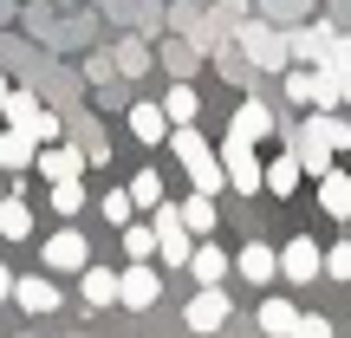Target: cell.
<instances>
[{
	"mask_svg": "<svg viewBox=\"0 0 351 338\" xmlns=\"http://www.w3.org/2000/svg\"><path fill=\"white\" fill-rule=\"evenodd\" d=\"M182 319H189V332H221V326H228V293H221V287H195Z\"/></svg>",
	"mask_w": 351,
	"mask_h": 338,
	"instance_id": "obj_12",
	"label": "cell"
},
{
	"mask_svg": "<svg viewBox=\"0 0 351 338\" xmlns=\"http://www.w3.org/2000/svg\"><path fill=\"white\" fill-rule=\"evenodd\" d=\"M221 7H241V13H247V0H221Z\"/></svg>",
	"mask_w": 351,
	"mask_h": 338,
	"instance_id": "obj_40",
	"label": "cell"
},
{
	"mask_svg": "<svg viewBox=\"0 0 351 338\" xmlns=\"http://www.w3.org/2000/svg\"><path fill=\"white\" fill-rule=\"evenodd\" d=\"M124 254L130 261H150L156 254V228L150 221H124Z\"/></svg>",
	"mask_w": 351,
	"mask_h": 338,
	"instance_id": "obj_27",
	"label": "cell"
},
{
	"mask_svg": "<svg viewBox=\"0 0 351 338\" xmlns=\"http://www.w3.org/2000/svg\"><path fill=\"white\" fill-rule=\"evenodd\" d=\"M7 91H13V85H7V72H0V104H7Z\"/></svg>",
	"mask_w": 351,
	"mask_h": 338,
	"instance_id": "obj_39",
	"label": "cell"
},
{
	"mask_svg": "<svg viewBox=\"0 0 351 338\" xmlns=\"http://www.w3.org/2000/svg\"><path fill=\"white\" fill-rule=\"evenodd\" d=\"M234 267H241V280H247V287H267V280L280 274V254L261 248V241H247V248L234 254Z\"/></svg>",
	"mask_w": 351,
	"mask_h": 338,
	"instance_id": "obj_16",
	"label": "cell"
},
{
	"mask_svg": "<svg viewBox=\"0 0 351 338\" xmlns=\"http://www.w3.org/2000/svg\"><path fill=\"white\" fill-rule=\"evenodd\" d=\"M117 65H124V72H143V65H150V52H143V46H124V52H117Z\"/></svg>",
	"mask_w": 351,
	"mask_h": 338,
	"instance_id": "obj_36",
	"label": "cell"
},
{
	"mask_svg": "<svg viewBox=\"0 0 351 338\" xmlns=\"http://www.w3.org/2000/svg\"><path fill=\"white\" fill-rule=\"evenodd\" d=\"M39 176H46V182H78V176H85V150L46 143V150H39Z\"/></svg>",
	"mask_w": 351,
	"mask_h": 338,
	"instance_id": "obj_13",
	"label": "cell"
},
{
	"mask_svg": "<svg viewBox=\"0 0 351 338\" xmlns=\"http://www.w3.org/2000/svg\"><path fill=\"white\" fill-rule=\"evenodd\" d=\"M124 189H130L137 208H156V202H163V176H156V169H137V182H124Z\"/></svg>",
	"mask_w": 351,
	"mask_h": 338,
	"instance_id": "obj_28",
	"label": "cell"
},
{
	"mask_svg": "<svg viewBox=\"0 0 351 338\" xmlns=\"http://www.w3.org/2000/svg\"><path fill=\"white\" fill-rule=\"evenodd\" d=\"M98 208H104V221H117V228H124V221H137V202H130V189H111Z\"/></svg>",
	"mask_w": 351,
	"mask_h": 338,
	"instance_id": "obj_29",
	"label": "cell"
},
{
	"mask_svg": "<svg viewBox=\"0 0 351 338\" xmlns=\"http://www.w3.org/2000/svg\"><path fill=\"white\" fill-rule=\"evenodd\" d=\"M0 234H7V241H26V234H33V208H26L20 189H13V195H0Z\"/></svg>",
	"mask_w": 351,
	"mask_h": 338,
	"instance_id": "obj_21",
	"label": "cell"
},
{
	"mask_svg": "<svg viewBox=\"0 0 351 338\" xmlns=\"http://www.w3.org/2000/svg\"><path fill=\"white\" fill-rule=\"evenodd\" d=\"M326 274L332 280H351V241H339V248L326 254Z\"/></svg>",
	"mask_w": 351,
	"mask_h": 338,
	"instance_id": "obj_32",
	"label": "cell"
},
{
	"mask_svg": "<svg viewBox=\"0 0 351 338\" xmlns=\"http://www.w3.org/2000/svg\"><path fill=\"white\" fill-rule=\"evenodd\" d=\"M215 156H221V176H228V189H241V195H254V189H261V169H267V163L254 156V143H241L234 130H228V143H221Z\"/></svg>",
	"mask_w": 351,
	"mask_h": 338,
	"instance_id": "obj_6",
	"label": "cell"
},
{
	"mask_svg": "<svg viewBox=\"0 0 351 338\" xmlns=\"http://www.w3.org/2000/svg\"><path fill=\"white\" fill-rule=\"evenodd\" d=\"M0 300H13V274H7V267H0Z\"/></svg>",
	"mask_w": 351,
	"mask_h": 338,
	"instance_id": "obj_38",
	"label": "cell"
},
{
	"mask_svg": "<svg viewBox=\"0 0 351 338\" xmlns=\"http://www.w3.org/2000/svg\"><path fill=\"white\" fill-rule=\"evenodd\" d=\"M130 130H137V143H169L163 104H130Z\"/></svg>",
	"mask_w": 351,
	"mask_h": 338,
	"instance_id": "obj_22",
	"label": "cell"
},
{
	"mask_svg": "<svg viewBox=\"0 0 351 338\" xmlns=\"http://www.w3.org/2000/svg\"><path fill=\"white\" fill-rule=\"evenodd\" d=\"M280 274H287L293 287H306V280H319V274H326V254H319V241L293 234L287 248H280Z\"/></svg>",
	"mask_w": 351,
	"mask_h": 338,
	"instance_id": "obj_8",
	"label": "cell"
},
{
	"mask_svg": "<svg viewBox=\"0 0 351 338\" xmlns=\"http://www.w3.org/2000/svg\"><path fill=\"white\" fill-rule=\"evenodd\" d=\"M0 111H7V130H20V137H33V143H59V117H52L33 91H7Z\"/></svg>",
	"mask_w": 351,
	"mask_h": 338,
	"instance_id": "obj_4",
	"label": "cell"
},
{
	"mask_svg": "<svg viewBox=\"0 0 351 338\" xmlns=\"http://www.w3.org/2000/svg\"><path fill=\"white\" fill-rule=\"evenodd\" d=\"M228 130H234V137L241 143H261V137H274V111H267V104L261 98H241V111H234V124H228Z\"/></svg>",
	"mask_w": 351,
	"mask_h": 338,
	"instance_id": "obj_14",
	"label": "cell"
},
{
	"mask_svg": "<svg viewBox=\"0 0 351 338\" xmlns=\"http://www.w3.org/2000/svg\"><path fill=\"white\" fill-rule=\"evenodd\" d=\"M33 163V137H20V130H0V169H26Z\"/></svg>",
	"mask_w": 351,
	"mask_h": 338,
	"instance_id": "obj_26",
	"label": "cell"
},
{
	"mask_svg": "<svg viewBox=\"0 0 351 338\" xmlns=\"http://www.w3.org/2000/svg\"><path fill=\"white\" fill-rule=\"evenodd\" d=\"M52 208H59V215H78V208H85V189H78V182H52Z\"/></svg>",
	"mask_w": 351,
	"mask_h": 338,
	"instance_id": "obj_30",
	"label": "cell"
},
{
	"mask_svg": "<svg viewBox=\"0 0 351 338\" xmlns=\"http://www.w3.org/2000/svg\"><path fill=\"white\" fill-rule=\"evenodd\" d=\"M287 98L313 104V111H339V78H332L326 65H300V72L287 65Z\"/></svg>",
	"mask_w": 351,
	"mask_h": 338,
	"instance_id": "obj_5",
	"label": "cell"
},
{
	"mask_svg": "<svg viewBox=\"0 0 351 338\" xmlns=\"http://www.w3.org/2000/svg\"><path fill=\"white\" fill-rule=\"evenodd\" d=\"M85 306H117V274L111 267H85Z\"/></svg>",
	"mask_w": 351,
	"mask_h": 338,
	"instance_id": "obj_25",
	"label": "cell"
},
{
	"mask_svg": "<svg viewBox=\"0 0 351 338\" xmlns=\"http://www.w3.org/2000/svg\"><path fill=\"white\" fill-rule=\"evenodd\" d=\"M13 300H20L26 313H52V306H59V287L39 280V274H26V280H13Z\"/></svg>",
	"mask_w": 351,
	"mask_h": 338,
	"instance_id": "obj_20",
	"label": "cell"
},
{
	"mask_svg": "<svg viewBox=\"0 0 351 338\" xmlns=\"http://www.w3.org/2000/svg\"><path fill=\"white\" fill-rule=\"evenodd\" d=\"M176 215H182L189 234H215V195H189V202H176Z\"/></svg>",
	"mask_w": 351,
	"mask_h": 338,
	"instance_id": "obj_23",
	"label": "cell"
},
{
	"mask_svg": "<svg viewBox=\"0 0 351 338\" xmlns=\"http://www.w3.org/2000/svg\"><path fill=\"white\" fill-rule=\"evenodd\" d=\"M326 65H332V72H345V65H351V33L332 39V59H326Z\"/></svg>",
	"mask_w": 351,
	"mask_h": 338,
	"instance_id": "obj_35",
	"label": "cell"
},
{
	"mask_svg": "<svg viewBox=\"0 0 351 338\" xmlns=\"http://www.w3.org/2000/svg\"><path fill=\"white\" fill-rule=\"evenodd\" d=\"M150 228H156V254H163L169 267H189V228H182V215H176V202H156L150 208Z\"/></svg>",
	"mask_w": 351,
	"mask_h": 338,
	"instance_id": "obj_7",
	"label": "cell"
},
{
	"mask_svg": "<svg viewBox=\"0 0 351 338\" xmlns=\"http://www.w3.org/2000/svg\"><path fill=\"white\" fill-rule=\"evenodd\" d=\"M169 150H176V163L189 169V182H195V195H221L228 189V176H221V156L202 143V130L189 124V130H169Z\"/></svg>",
	"mask_w": 351,
	"mask_h": 338,
	"instance_id": "obj_2",
	"label": "cell"
},
{
	"mask_svg": "<svg viewBox=\"0 0 351 338\" xmlns=\"http://www.w3.org/2000/svg\"><path fill=\"white\" fill-rule=\"evenodd\" d=\"M319 208L332 221H351V169H326L319 176Z\"/></svg>",
	"mask_w": 351,
	"mask_h": 338,
	"instance_id": "obj_15",
	"label": "cell"
},
{
	"mask_svg": "<svg viewBox=\"0 0 351 338\" xmlns=\"http://www.w3.org/2000/svg\"><path fill=\"white\" fill-rule=\"evenodd\" d=\"M287 137H293V156H300V169H306V176L339 169L332 156H339V150H351V124H345L339 111H313L300 130H287Z\"/></svg>",
	"mask_w": 351,
	"mask_h": 338,
	"instance_id": "obj_1",
	"label": "cell"
},
{
	"mask_svg": "<svg viewBox=\"0 0 351 338\" xmlns=\"http://www.w3.org/2000/svg\"><path fill=\"white\" fill-rule=\"evenodd\" d=\"M300 176H306V169H300V156L287 150V156H274V163L261 169V189H267V195H293V189H300Z\"/></svg>",
	"mask_w": 351,
	"mask_h": 338,
	"instance_id": "obj_19",
	"label": "cell"
},
{
	"mask_svg": "<svg viewBox=\"0 0 351 338\" xmlns=\"http://www.w3.org/2000/svg\"><path fill=\"white\" fill-rule=\"evenodd\" d=\"M46 267L52 274H85L91 267V241L78 234V228H59V234L46 241Z\"/></svg>",
	"mask_w": 351,
	"mask_h": 338,
	"instance_id": "obj_9",
	"label": "cell"
},
{
	"mask_svg": "<svg viewBox=\"0 0 351 338\" xmlns=\"http://www.w3.org/2000/svg\"><path fill=\"white\" fill-rule=\"evenodd\" d=\"M163 117H169V130H189V124L202 117V98L189 91V78H176V85H169V98H163Z\"/></svg>",
	"mask_w": 351,
	"mask_h": 338,
	"instance_id": "obj_17",
	"label": "cell"
},
{
	"mask_svg": "<svg viewBox=\"0 0 351 338\" xmlns=\"http://www.w3.org/2000/svg\"><path fill=\"white\" fill-rule=\"evenodd\" d=\"M261 7H267V20H293V26L306 20V0H261Z\"/></svg>",
	"mask_w": 351,
	"mask_h": 338,
	"instance_id": "obj_31",
	"label": "cell"
},
{
	"mask_svg": "<svg viewBox=\"0 0 351 338\" xmlns=\"http://www.w3.org/2000/svg\"><path fill=\"white\" fill-rule=\"evenodd\" d=\"M117 300L124 306H156L163 300V274H156V267H143V261H130V274H117Z\"/></svg>",
	"mask_w": 351,
	"mask_h": 338,
	"instance_id": "obj_10",
	"label": "cell"
},
{
	"mask_svg": "<svg viewBox=\"0 0 351 338\" xmlns=\"http://www.w3.org/2000/svg\"><path fill=\"white\" fill-rule=\"evenodd\" d=\"M332 39H339V33H332V26H287V52H293V59H300V65H326L332 59Z\"/></svg>",
	"mask_w": 351,
	"mask_h": 338,
	"instance_id": "obj_11",
	"label": "cell"
},
{
	"mask_svg": "<svg viewBox=\"0 0 351 338\" xmlns=\"http://www.w3.org/2000/svg\"><path fill=\"white\" fill-rule=\"evenodd\" d=\"M228 267H234V261H228L221 248H208V241L189 254V274H195V287H221V280H228Z\"/></svg>",
	"mask_w": 351,
	"mask_h": 338,
	"instance_id": "obj_18",
	"label": "cell"
},
{
	"mask_svg": "<svg viewBox=\"0 0 351 338\" xmlns=\"http://www.w3.org/2000/svg\"><path fill=\"white\" fill-rule=\"evenodd\" d=\"M195 59H202L195 46H169V72H176V78H189V72H195Z\"/></svg>",
	"mask_w": 351,
	"mask_h": 338,
	"instance_id": "obj_33",
	"label": "cell"
},
{
	"mask_svg": "<svg viewBox=\"0 0 351 338\" xmlns=\"http://www.w3.org/2000/svg\"><path fill=\"white\" fill-rule=\"evenodd\" d=\"M234 39H241V59H247L254 72H287V65H293L287 33H280L274 20H247V26H234Z\"/></svg>",
	"mask_w": 351,
	"mask_h": 338,
	"instance_id": "obj_3",
	"label": "cell"
},
{
	"mask_svg": "<svg viewBox=\"0 0 351 338\" xmlns=\"http://www.w3.org/2000/svg\"><path fill=\"white\" fill-rule=\"evenodd\" d=\"M293 326H300L293 300H267V306H261V332H267V338H293Z\"/></svg>",
	"mask_w": 351,
	"mask_h": 338,
	"instance_id": "obj_24",
	"label": "cell"
},
{
	"mask_svg": "<svg viewBox=\"0 0 351 338\" xmlns=\"http://www.w3.org/2000/svg\"><path fill=\"white\" fill-rule=\"evenodd\" d=\"M293 338H332V326L319 313H300V326H293Z\"/></svg>",
	"mask_w": 351,
	"mask_h": 338,
	"instance_id": "obj_34",
	"label": "cell"
},
{
	"mask_svg": "<svg viewBox=\"0 0 351 338\" xmlns=\"http://www.w3.org/2000/svg\"><path fill=\"white\" fill-rule=\"evenodd\" d=\"M326 72H332V65H326ZM332 78H339V111H351V65H345V72H332Z\"/></svg>",
	"mask_w": 351,
	"mask_h": 338,
	"instance_id": "obj_37",
	"label": "cell"
}]
</instances>
